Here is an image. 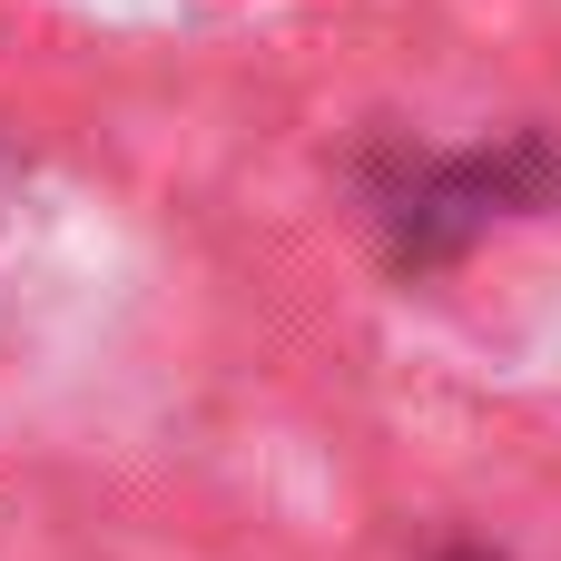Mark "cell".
<instances>
[]
</instances>
